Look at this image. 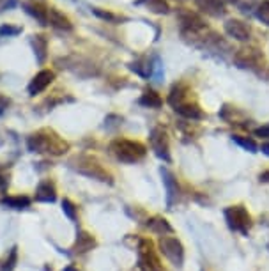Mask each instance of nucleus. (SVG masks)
<instances>
[{
	"label": "nucleus",
	"mask_w": 269,
	"mask_h": 271,
	"mask_svg": "<svg viewBox=\"0 0 269 271\" xmlns=\"http://www.w3.org/2000/svg\"><path fill=\"white\" fill-rule=\"evenodd\" d=\"M112 151H114L115 158L121 159L122 163H134L145 156V146L140 142H133V140H115L112 144Z\"/></svg>",
	"instance_id": "1"
},
{
	"label": "nucleus",
	"mask_w": 269,
	"mask_h": 271,
	"mask_svg": "<svg viewBox=\"0 0 269 271\" xmlns=\"http://www.w3.org/2000/svg\"><path fill=\"white\" fill-rule=\"evenodd\" d=\"M223 214H225L227 225H229L230 231L248 236L250 229H252V216H250L245 206H230L227 207Z\"/></svg>",
	"instance_id": "2"
},
{
	"label": "nucleus",
	"mask_w": 269,
	"mask_h": 271,
	"mask_svg": "<svg viewBox=\"0 0 269 271\" xmlns=\"http://www.w3.org/2000/svg\"><path fill=\"white\" fill-rule=\"evenodd\" d=\"M234 62L241 69H250V71H259L264 66V55L259 48L255 46H245L239 48L234 55Z\"/></svg>",
	"instance_id": "3"
},
{
	"label": "nucleus",
	"mask_w": 269,
	"mask_h": 271,
	"mask_svg": "<svg viewBox=\"0 0 269 271\" xmlns=\"http://www.w3.org/2000/svg\"><path fill=\"white\" fill-rule=\"evenodd\" d=\"M138 266L142 271H163L158 255L154 254L151 243L145 239H142L140 247H138Z\"/></svg>",
	"instance_id": "4"
},
{
	"label": "nucleus",
	"mask_w": 269,
	"mask_h": 271,
	"mask_svg": "<svg viewBox=\"0 0 269 271\" xmlns=\"http://www.w3.org/2000/svg\"><path fill=\"white\" fill-rule=\"evenodd\" d=\"M159 248H162L163 255L175 266H182V261H184V250H182V245L179 239L170 236H163L159 239Z\"/></svg>",
	"instance_id": "5"
},
{
	"label": "nucleus",
	"mask_w": 269,
	"mask_h": 271,
	"mask_svg": "<svg viewBox=\"0 0 269 271\" xmlns=\"http://www.w3.org/2000/svg\"><path fill=\"white\" fill-rule=\"evenodd\" d=\"M179 21H181L184 34H190V36L199 34V32H202L205 29L204 20H202L199 14L192 13V11H188V9H182L181 13H179Z\"/></svg>",
	"instance_id": "6"
},
{
	"label": "nucleus",
	"mask_w": 269,
	"mask_h": 271,
	"mask_svg": "<svg viewBox=\"0 0 269 271\" xmlns=\"http://www.w3.org/2000/svg\"><path fill=\"white\" fill-rule=\"evenodd\" d=\"M223 29H225V34L229 36V38H232L235 41H241V43L248 41L250 36H252V31H250L248 25L241 20H235V18L227 20L225 25H223Z\"/></svg>",
	"instance_id": "7"
},
{
	"label": "nucleus",
	"mask_w": 269,
	"mask_h": 271,
	"mask_svg": "<svg viewBox=\"0 0 269 271\" xmlns=\"http://www.w3.org/2000/svg\"><path fill=\"white\" fill-rule=\"evenodd\" d=\"M151 147L156 153V156H159L165 161H170V153H168V139L167 133L163 128H154L151 131Z\"/></svg>",
	"instance_id": "8"
},
{
	"label": "nucleus",
	"mask_w": 269,
	"mask_h": 271,
	"mask_svg": "<svg viewBox=\"0 0 269 271\" xmlns=\"http://www.w3.org/2000/svg\"><path fill=\"white\" fill-rule=\"evenodd\" d=\"M195 4L202 13H205L207 16L212 18H220L227 13L223 0H195Z\"/></svg>",
	"instance_id": "9"
},
{
	"label": "nucleus",
	"mask_w": 269,
	"mask_h": 271,
	"mask_svg": "<svg viewBox=\"0 0 269 271\" xmlns=\"http://www.w3.org/2000/svg\"><path fill=\"white\" fill-rule=\"evenodd\" d=\"M53 78H55V75L51 71H48V69L37 73V75L34 76V80L31 82V85H29V94L36 96V94H39V92H43L44 89L53 82Z\"/></svg>",
	"instance_id": "10"
},
{
	"label": "nucleus",
	"mask_w": 269,
	"mask_h": 271,
	"mask_svg": "<svg viewBox=\"0 0 269 271\" xmlns=\"http://www.w3.org/2000/svg\"><path fill=\"white\" fill-rule=\"evenodd\" d=\"M175 112L186 119H192V121H200L205 117V114L202 112V109L197 103H182V105L175 106Z\"/></svg>",
	"instance_id": "11"
},
{
	"label": "nucleus",
	"mask_w": 269,
	"mask_h": 271,
	"mask_svg": "<svg viewBox=\"0 0 269 271\" xmlns=\"http://www.w3.org/2000/svg\"><path fill=\"white\" fill-rule=\"evenodd\" d=\"M162 174H163V183H165V188H167V202H168V206H172L174 200L177 199V195H179L177 181L174 179V176H172L168 170H162Z\"/></svg>",
	"instance_id": "12"
},
{
	"label": "nucleus",
	"mask_w": 269,
	"mask_h": 271,
	"mask_svg": "<svg viewBox=\"0 0 269 271\" xmlns=\"http://www.w3.org/2000/svg\"><path fill=\"white\" fill-rule=\"evenodd\" d=\"M94 247H96V239L91 236V234H87V232L78 234L76 243H74V250H76L78 254H85V252L92 250Z\"/></svg>",
	"instance_id": "13"
},
{
	"label": "nucleus",
	"mask_w": 269,
	"mask_h": 271,
	"mask_svg": "<svg viewBox=\"0 0 269 271\" xmlns=\"http://www.w3.org/2000/svg\"><path fill=\"white\" fill-rule=\"evenodd\" d=\"M36 200H39V202H53L55 200V188L50 181H44L39 184L36 192Z\"/></svg>",
	"instance_id": "14"
},
{
	"label": "nucleus",
	"mask_w": 269,
	"mask_h": 271,
	"mask_svg": "<svg viewBox=\"0 0 269 271\" xmlns=\"http://www.w3.org/2000/svg\"><path fill=\"white\" fill-rule=\"evenodd\" d=\"M48 20H50V23L53 25V27L66 29V31H69V29H71V21L67 20L62 13H59L57 9H53V7H50V9H48Z\"/></svg>",
	"instance_id": "15"
},
{
	"label": "nucleus",
	"mask_w": 269,
	"mask_h": 271,
	"mask_svg": "<svg viewBox=\"0 0 269 271\" xmlns=\"http://www.w3.org/2000/svg\"><path fill=\"white\" fill-rule=\"evenodd\" d=\"M147 227L151 229L152 232L159 234V236L172 234V227H170V224H168L165 218H151V220L147 222Z\"/></svg>",
	"instance_id": "16"
},
{
	"label": "nucleus",
	"mask_w": 269,
	"mask_h": 271,
	"mask_svg": "<svg viewBox=\"0 0 269 271\" xmlns=\"http://www.w3.org/2000/svg\"><path fill=\"white\" fill-rule=\"evenodd\" d=\"M138 103H140L142 106H145V109H159L163 101H162V98H159V94H156L154 91H147L140 99H138Z\"/></svg>",
	"instance_id": "17"
},
{
	"label": "nucleus",
	"mask_w": 269,
	"mask_h": 271,
	"mask_svg": "<svg viewBox=\"0 0 269 271\" xmlns=\"http://www.w3.org/2000/svg\"><path fill=\"white\" fill-rule=\"evenodd\" d=\"M25 7H27L29 13H31L32 16H36L41 23H46V21H48V9H41V7L37 6V4H34V2H27V4H25Z\"/></svg>",
	"instance_id": "18"
},
{
	"label": "nucleus",
	"mask_w": 269,
	"mask_h": 271,
	"mask_svg": "<svg viewBox=\"0 0 269 271\" xmlns=\"http://www.w3.org/2000/svg\"><path fill=\"white\" fill-rule=\"evenodd\" d=\"M232 140L237 146H241L243 149H246V151H250V153H257V149H259V146L255 144V140H252V139H248V137H239V135H234L232 137Z\"/></svg>",
	"instance_id": "19"
},
{
	"label": "nucleus",
	"mask_w": 269,
	"mask_h": 271,
	"mask_svg": "<svg viewBox=\"0 0 269 271\" xmlns=\"http://www.w3.org/2000/svg\"><path fill=\"white\" fill-rule=\"evenodd\" d=\"M144 2L147 4V7L152 13H158V14H167L168 9H170L165 0H144Z\"/></svg>",
	"instance_id": "20"
},
{
	"label": "nucleus",
	"mask_w": 269,
	"mask_h": 271,
	"mask_svg": "<svg viewBox=\"0 0 269 271\" xmlns=\"http://www.w3.org/2000/svg\"><path fill=\"white\" fill-rule=\"evenodd\" d=\"M255 14L264 25H267V27H269V0H262V2L257 6Z\"/></svg>",
	"instance_id": "21"
},
{
	"label": "nucleus",
	"mask_w": 269,
	"mask_h": 271,
	"mask_svg": "<svg viewBox=\"0 0 269 271\" xmlns=\"http://www.w3.org/2000/svg\"><path fill=\"white\" fill-rule=\"evenodd\" d=\"M4 204L11 207H16V209H21V207H27L31 204V200L27 197H6L4 199Z\"/></svg>",
	"instance_id": "22"
},
{
	"label": "nucleus",
	"mask_w": 269,
	"mask_h": 271,
	"mask_svg": "<svg viewBox=\"0 0 269 271\" xmlns=\"http://www.w3.org/2000/svg\"><path fill=\"white\" fill-rule=\"evenodd\" d=\"M131 69H133L134 73H138L140 76H144V78L151 76V64H149L147 61L134 62V64H131Z\"/></svg>",
	"instance_id": "23"
},
{
	"label": "nucleus",
	"mask_w": 269,
	"mask_h": 271,
	"mask_svg": "<svg viewBox=\"0 0 269 271\" xmlns=\"http://www.w3.org/2000/svg\"><path fill=\"white\" fill-rule=\"evenodd\" d=\"M34 46H36L37 55H39V61H43L44 59V50H46V41H44L43 36H36V39H34Z\"/></svg>",
	"instance_id": "24"
},
{
	"label": "nucleus",
	"mask_w": 269,
	"mask_h": 271,
	"mask_svg": "<svg viewBox=\"0 0 269 271\" xmlns=\"http://www.w3.org/2000/svg\"><path fill=\"white\" fill-rule=\"evenodd\" d=\"M62 209H64V213L67 214V218H71V220H74L76 218V209H74V206H73V202L71 200H64L62 202Z\"/></svg>",
	"instance_id": "25"
},
{
	"label": "nucleus",
	"mask_w": 269,
	"mask_h": 271,
	"mask_svg": "<svg viewBox=\"0 0 269 271\" xmlns=\"http://www.w3.org/2000/svg\"><path fill=\"white\" fill-rule=\"evenodd\" d=\"M253 133H255V137H260V139H269V124L260 126V128H257Z\"/></svg>",
	"instance_id": "26"
},
{
	"label": "nucleus",
	"mask_w": 269,
	"mask_h": 271,
	"mask_svg": "<svg viewBox=\"0 0 269 271\" xmlns=\"http://www.w3.org/2000/svg\"><path fill=\"white\" fill-rule=\"evenodd\" d=\"M18 32H20V29H13V27H2L0 29V34H7V36L18 34Z\"/></svg>",
	"instance_id": "27"
},
{
	"label": "nucleus",
	"mask_w": 269,
	"mask_h": 271,
	"mask_svg": "<svg viewBox=\"0 0 269 271\" xmlns=\"http://www.w3.org/2000/svg\"><path fill=\"white\" fill-rule=\"evenodd\" d=\"M94 13L98 14V16L104 18V20H115V16H114V14H110V13H103V11H99V9H96Z\"/></svg>",
	"instance_id": "28"
},
{
	"label": "nucleus",
	"mask_w": 269,
	"mask_h": 271,
	"mask_svg": "<svg viewBox=\"0 0 269 271\" xmlns=\"http://www.w3.org/2000/svg\"><path fill=\"white\" fill-rule=\"evenodd\" d=\"M259 179H260V183H267V181H269V170H267V172H262V174H260Z\"/></svg>",
	"instance_id": "29"
},
{
	"label": "nucleus",
	"mask_w": 269,
	"mask_h": 271,
	"mask_svg": "<svg viewBox=\"0 0 269 271\" xmlns=\"http://www.w3.org/2000/svg\"><path fill=\"white\" fill-rule=\"evenodd\" d=\"M260 151H262V153L266 154V156H269V142L262 144V147H260Z\"/></svg>",
	"instance_id": "30"
},
{
	"label": "nucleus",
	"mask_w": 269,
	"mask_h": 271,
	"mask_svg": "<svg viewBox=\"0 0 269 271\" xmlns=\"http://www.w3.org/2000/svg\"><path fill=\"white\" fill-rule=\"evenodd\" d=\"M64 271H76V269H74V268H73V266H69V268H66Z\"/></svg>",
	"instance_id": "31"
},
{
	"label": "nucleus",
	"mask_w": 269,
	"mask_h": 271,
	"mask_svg": "<svg viewBox=\"0 0 269 271\" xmlns=\"http://www.w3.org/2000/svg\"><path fill=\"white\" fill-rule=\"evenodd\" d=\"M266 78H267V80H269V69H267V71H266Z\"/></svg>",
	"instance_id": "32"
}]
</instances>
